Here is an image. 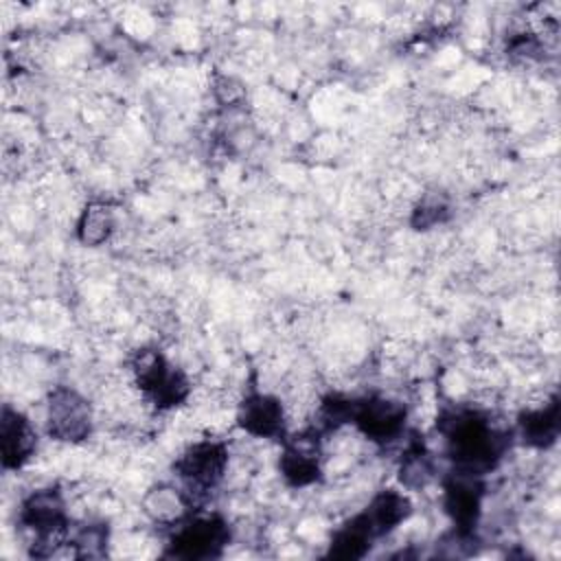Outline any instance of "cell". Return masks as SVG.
<instances>
[{"mask_svg": "<svg viewBox=\"0 0 561 561\" xmlns=\"http://www.w3.org/2000/svg\"><path fill=\"white\" fill-rule=\"evenodd\" d=\"M440 432L447 440L451 458L456 460V467L478 476L495 465L506 445V436L476 410H456L445 414L440 421Z\"/></svg>", "mask_w": 561, "mask_h": 561, "instance_id": "1", "label": "cell"}, {"mask_svg": "<svg viewBox=\"0 0 561 561\" xmlns=\"http://www.w3.org/2000/svg\"><path fill=\"white\" fill-rule=\"evenodd\" d=\"M20 524L33 533V554H55L68 543V515L59 489H37L20 506Z\"/></svg>", "mask_w": 561, "mask_h": 561, "instance_id": "2", "label": "cell"}, {"mask_svg": "<svg viewBox=\"0 0 561 561\" xmlns=\"http://www.w3.org/2000/svg\"><path fill=\"white\" fill-rule=\"evenodd\" d=\"M131 373L140 392L160 410L173 408L188 397L186 375L156 348H140L134 357Z\"/></svg>", "mask_w": 561, "mask_h": 561, "instance_id": "3", "label": "cell"}, {"mask_svg": "<svg viewBox=\"0 0 561 561\" xmlns=\"http://www.w3.org/2000/svg\"><path fill=\"white\" fill-rule=\"evenodd\" d=\"M46 430L64 443H81L92 432V408L77 390L57 386L46 401Z\"/></svg>", "mask_w": 561, "mask_h": 561, "instance_id": "4", "label": "cell"}, {"mask_svg": "<svg viewBox=\"0 0 561 561\" xmlns=\"http://www.w3.org/2000/svg\"><path fill=\"white\" fill-rule=\"evenodd\" d=\"M226 467L228 449L217 440H199L175 460V473L195 493L213 491L221 482Z\"/></svg>", "mask_w": 561, "mask_h": 561, "instance_id": "5", "label": "cell"}, {"mask_svg": "<svg viewBox=\"0 0 561 561\" xmlns=\"http://www.w3.org/2000/svg\"><path fill=\"white\" fill-rule=\"evenodd\" d=\"M405 405L383 394H368L355 399L351 423L370 440L388 443L394 440L405 425Z\"/></svg>", "mask_w": 561, "mask_h": 561, "instance_id": "6", "label": "cell"}, {"mask_svg": "<svg viewBox=\"0 0 561 561\" xmlns=\"http://www.w3.org/2000/svg\"><path fill=\"white\" fill-rule=\"evenodd\" d=\"M228 526L217 515L193 517L188 522H178L171 537V554L182 559H208L217 557L228 543Z\"/></svg>", "mask_w": 561, "mask_h": 561, "instance_id": "7", "label": "cell"}, {"mask_svg": "<svg viewBox=\"0 0 561 561\" xmlns=\"http://www.w3.org/2000/svg\"><path fill=\"white\" fill-rule=\"evenodd\" d=\"M322 432L318 427L302 430L285 440L278 467L291 486H307L320 478Z\"/></svg>", "mask_w": 561, "mask_h": 561, "instance_id": "8", "label": "cell"}, {"mask_svg": "<svg viewBox=\"0 0 561 561\" xmlns=\"http://www.w3.org/2000/svg\"><path fill=\"white\" fill-rule=\"evenodd\" d=\"M482 502V484L478 473L458 469L445 484V508L451 515L458 535H469L476 528Z\"/></svg>", "mask_w": 561, "mask_h": 561, "instance_id": "9", "label": "cell"}, {"mask_svg": "<svg viewBox=\"0 0 561 561\" xmlns=\"http://www.w3.org/2000/svg\"><path fill=\"white\" fill-rule=\"evenodd\" d=\"M37 447V434L31 421L15 408H2L0 421V454L4 469L24 467Z\"/></svg>", "mask_w": 561, "mask_h": 561, "instance_id": "10", "label": "cell"}, {"mask_svg": "<svg viewBox=\"0 0 561 561\" xmlns=\"http://www.w3.org/2000/svg\"><path fill=\"white\" fill-rule=\"evenodd\" d=\"M237 423L243 432L256 438H276L285 432L283 403L265 392L248 394L237 410Z\"/></svg>", "mask_w": 561, "mask_h": 561, "instance_id": "11", "label": "cell"}, {"mask_svg": "<svg viewBox=\"0 0 561 561\" xmlns=\"http://www.w3.org/2000/svg\"><path fill=\"white\" fill-rule=\"evenodd\" d=\"M410 513H412L410 500L394 489L379 491L370 500V504L362 511V515L368 522L375 537H381V535L390 533L392 528H397L401 522H405L410 517Z\"/></svg>", "mask_w": 561, "mask_h": 561, "instance_id": "12", "label": "cell"}, {"mask_svg": "<svg viewBox=\"0 0 561 561\" xmlns=\"http://www.w3.org/2000/svg\"><path fill=\"white\" fill-rule=\"evenodd\" d=\"M519 432L528 445L548 447L559 434V399L552 397L537 410H528L519 419Z\"/></svg>", "mask_w": 561, "mask_h": 561, "instance_id": "13", "label": "cell"}, {"mask_svg": "<svg viewBox=\"0 0 561 561\" xmlns=\"http://www.w3.org/2000/svg\"><path fill=\"white\" fill-rule=\"evenodd\" d=\"M114 230V213L103 202H92L79 217L77 234L85 245H101Z\"/></svg>", "mask_w": 561, "mask_h": 561, "instance_id": "14", "label": "cell"}, {"mask_svg": "<svg viewBox=\"0 0 561 561\" xmlns=\"http://www.w3.org/2000/svg\"><path fill=\"white\" fill-rule=\"evenodd\" d=\"M434 476L430 454L425 451L423 443H410L403 451L401 465H399V478L408 489H421L425 486Z\"/></svg>", "mask_w": 561, "mask_h": 561, "instance_id": "15", "label": "cell"}, {"mask_svg": "<svg viewBox=\"0 0 561 561\" xmlns=\"http://www.w3.org/2000/svg\"><path fill=\"white\" fill-rule=\"evenodd\" d=\"M186 497L178 489L171 486H158L153 489L147 500H145V511L156 519V522H180L184 515Z\"/></svg>", "mask_w": 561, "mask_h": 561, "instance_id": "16", "label": "cell"}, {"mask_svg": "<svg viewBox=\"0 0 561 561\" xmlns=\"http://www.w3.org/2000/svg\"><path fill=\"white\" fill-rule=\"evenodd\" d=\"M449 215V206L440 197H427L423 199L414 213H412V226L416 230H427L440 221H445Z\"/></svg>", "mask_w": 561, "mask_h": 561, "instance_id": "17", "label": "cell"}]
</instances>
